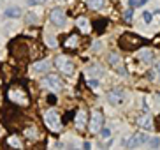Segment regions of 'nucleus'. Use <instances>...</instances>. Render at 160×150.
I'll list each match as a JSON object with an SVG mask.
<instances>
[{"label":"nucleus","instance_id":"nucleus-1","mask_svg":"<svg viewBox=\"0 0 160 150\" xmlns=\"http://www.w3.org/2000/svg\"><path fill=\"white\" fill-rule=\"evenodd\" d=\"M55 66H57V69L60 71L62 74H67V76H71L76 71V66H74V62H72V58L67 55H58L55 58Z\"/></svg>","mask_w":160,"mask_h":150},{"label":"nucleus","instance_id":"nucleus-2","mask_svg":"<svg viewBox=\"0 0 160 150\" xmlns=\"http://www.w3.org/2000/svg\"><path fill=\"white\" fill-rule=\"evenodd\" d=\"M44 124H46L51 131H60V129H62L60 115H58L55 110H49V111L44 113Z\"/></svg>","mask_w":160,"mask_h":150},{"label":"nucleus","instance_id":"nucleus-3","mask_svg":"<svg viewBox=\"0 0 160 150\" xmlns=\"http://www.w3.org/2000/svg\"><path fill=\"white\" fill-rule=\"evenodd\" d=\"M125 99H127V94H125V90H122V88H114L108 94V101H109V104H113V106L123 104Z\"/></svg>","mask_w":160,"mask_h":150},{"label":"nucleus","instance_id":"nucleus-4","mask_svg":"<svg viewBox=\"0 0 160 150\" xmlns=\"http://www.w3.org/2000/svg\"><path fill=\"white\" fill-rule=\"evenodd\" d=\"M49 19H51L53 25H58V27L65 25V21H67L65 11L62 9V7H55V9L51 11V14H49Z\"/></svg>","mask_w":160,"mask_h":150},{"label":"nucleus","instance_id":"nucleus-5","mask_svg":"<svg viewBox=\"0 0 160 150\" xmlns=\"http://www.w3.org/2000/svg\"><path fill=\"white\" fill-rule=\"evenodd\" d=\"M148 141H150V136H146L144 132H137V134H134V136L127 141V147L128 148H136V147H141V145H144V143H148Z\"/></svg>","mask_w":160,"mask_h":150},{"label":"nucleus","instance_id":"nucleus-6","mask_svg":"<svg viewBox=\"0 0 160 150\" xmlns=\"http://www.w3.org/2000/svg\"><path fill=\"white\" fill-rule=\"evenodd\" d=\"M102 124H104V117L99 110H95L92 113V124H90V131L92 132H99L102 129Z\"/></svg>","mask_w":160,"mask_h":150},{"label":"nucleus","instance_id":"nucleus-7","mask_svg":"<svg viewBox=\"0 0 160 150\" xmlns=\"http://www.w3.org/2000/svg\"><path fill=\"white\" fill-rule=\"evenodd\" d=\"M44 85L49 90H53V92H60V88H62V81L57 74H48L44 78Z\"/></svg>","mask_w":160,"mask_h":150},{"label":"nucleus","instance_id":"nucleus-8","mask_svg":"<svg viewBox=\"0 0 160 150\" xmlns=\"http://www.w3.org/2000/svg\"><path fill=\"white\" fill-rule=\"evenodd\" d=\"M9 97L12 99L14 103H18V104H27V97H25L23 92L18 90V88H11L9 90Z\"/></svg>","mask_w":160,"mask_h":150},{"label":"nucleus","instance_id":"nucleus-9","mask_svg":"<svg viewBox=\"0 0 160 150\" xmlns=\"http://www.w3.org/2000/svg\"><path fill=\"white\" fill-rule=\"evenodd\" d=\"M109 64H111L114 69H118V72H122V74H125V72H127L123 67H120V66H122V60H120V55H118V53L113 51L111 55H109Z\"/></svg>","mask_w":160,"mask_h":150},{"label":"nucleus","instance_id":"nucleus-10","mask_svg":"<svg viewBox=\"0 0 160 150\" xmlns=\"http://www.w3.org/2000/svg\"><path fill=\"white\" fill-rule=\"evenodd\" d=\"M85 126H86V111L79 110L78 115H76V127L78 129H85Z\"/></svg>","mask_w":160,"mask_h":150},{"label":"nucleus","instance_id":"nucleus-11","mask_svg":"<svg viewBox=\"0 0 160 150\" xmlns=\"http://www.w3.org/2000/svg\"><path fill=\"white\" fill-rule=\"evenodd\" d=\"M137 56H139V60H142V62H153V58H155V53L146 48V50H141V51L137 53Z\"/></svg>","mask_w":160,"mask_h":150},{"label":"nucleus","instance_id":"nucleus-12","mask_svg":"<svg viewBox=\"0 0 160 150\" xmlns=\"http://www.w3.org/2000/svg\"><path fill=\"white\" fill-rule=\"evenodd\" d=\"M137 124L142 127V129H146V131H151L153 129V124H151V118L148 117V115H142V117L137 118Z\"/></svg>","mask_w":160,"mask_h":150},{"label":"nucleus","instance_id":"nucleus-13","mask_svg":"<svg viewBox=\"0 0 160 150\" xmlns=\"http://www.w3.org/2000/svg\"><path fill=\"white\" fill-rule=\"evenodd\" d=\"M86 74L88 76H102V67L99 64H90V66H86Z\"/></svg>","mask_w":160,"mask_h":150},{"label":"nucleus","instance_id":"nucleus-14","mask_svg":"<svg viewBox=\"0 0 160 150\" xmlns=\"http://www.w3.org/2000/svg\"><path fill=\"white\" fill-rule=\"evenodd\" d=\"M76 25H78V28L83 30V32H88V30H90V21L86 18H83V16L76 19Z\"/></svg>","mask_w":160,"mask_h":150},{"label":"nucleus","instance_id":"nucleus-15","mask_svg":"<svg viewBox=\"0 0 160 150\" xmlns=\"http://www.w3.org/2000/svg\"><path fill=\"white\" fill-rule=\"evenodd\" d=\"M4 14L7 18H19L21 16V9L19 7H9V9H5Z\"/></svg>","mask_w":160,"mask_h":150},{"label":"nucleus","instance_id":"nucleus-16","mask_svg":"<svg viewBox=\"0 0 160 150\" xmlns=\"http://www.w3.org/2000/svg\"><path fill=\"white\" fill-rule=\"evenodd\" d=\"M48 67H49V62H48V60H42V62H37V64H33L32 69L35 71V72H42V71H48Z\"/></svg>","mask_w":160,"mask_h":150},{"label":"nucleus","instance_id":"nucleus-17","mask_svg":"<svg viewBox=\"0 0 160 150\" xmlns=\"http://www.w3.org/2000/svg\"><path fill=\"white\" fill-rule=\"evenodd\" d=\"M86 4H88L92 9L99 11V9H102V7H104V4H106V2H104V0H86Z\"/></svg>","mask_w":160,"mask_h":150},{"label":"nucleus","instance_id":"nucleus-18","mask_svg":"<svg viewBox=\"0 0 160 150\" xmlns=\"http://www.w3.org/2000/svg\"><path fill=\"white\" fill-rule=\"evenodd\" d=\"M78 42H79V37H78L76 34H72V35H69V39H67V41H65V46H67V48L78 46Z\"/></svg>","mask_w":160,"mask_h":150},{"label":"nucleus","instance_id":"nucleus-19","mask_svg":"<svg viewBox=\"0 0 160 150\" xmlns=\"http://www.w3.org/2000/svg\"><path fill=\"white\" fill-rule=\"evenodd\" d=\"M7 143H9L11 147H14V148H21V141L18 140V138H12V136H9V140H7Z\"/></svg>","mask_w":160,"mask_h":150},{"label":"nucleus","instance_id":"nucleus-20","mask_svg":"<svg viewBox=\"0 0 160 150\" xmlns=\"http://www.w3.org/2000/svg\"><path fill=\"white\" fill-rule=\"evenodd\" d=\"M25 136L30 138V140L37 138V129H35V127H30V129H27V131H25Z\"/></svg>","mask_w":160,"mask_h":150},{"label":"nucleus","instance_id":"nucleus-21","mask_svg":"<svg viewBox=\"0 0 160 150\" xmlns=\"http://www.w3.org/2000/svg\"><path fill=\"white\" fill-rule=\"evenodd\" d=\"M100 136H102L104 140H109V138H111V131H109L108 127H104V129H100Z\"/></svg>","mask_w":160,"mask_h":150},{"label":"nucleus","instance_id":"nucleus-22","mask_svg":"<svg viewBox=\"0 0 160 150\" xmlns=\"http://www.w3.org/2000/svg\"><path fill=\"white\" fill-rule=\"evenodd\" d=\"M150 145L153 147V148H158V147H160V138L158 136H153L150 140Z\"/></svg>","mask_w":160,"mask_h":150},{"label":"nucleus","instance_id":"nucleus-23","mask_svg":"<svg viewBox=\"0 0 160 150\" xmlns=\"http://www.w3.org/2000/svg\"><path fill=\"white\" fill-rule=\"evenodd\" d=\"M27 23H37V16L35 14H27Z\"/></svg>","mask_w":160,"mask_h":150},{"label":"nucleus","instance_id":"nucleus-24","mask_svg":"<svg viewBox=\"0 0 160 150\" xmlns=\"http://www.w3.org/2000/svg\"><path fill=\"white\" fill-rule=\"evenodd\" d=\"M27 4L28 5H42V4H46V0H27Z\"/></svg>","mask_w":160,"mask_h":150},{"label":"nucleus","instance_id":"nucleus-25","mask_svg":"<svg viewBox=\"0 0 160 150\" xmlns=\"http://www.w3.org/2000/svg\"><path fill=\"white\" fill-rule=\"evenodd\" d=\"M88 85L92 87V88H97V87H99V81H97V78H90V80H88Z\"/></svg>","mask_w":160,"mask_h":150},{"label":"nucleus","instance_id":"nucleus-26","mask_svg":"<svg viewBox=\"0 0 160 150\" xmlns=\"http://www.w3.org/2000/svg\"><path fill=\"white\" fill-rule=\"evenodd\" d=\"M123 16H125V19H132V16H134V9H132V7H130V9H127Z\"/></svg>","mask_w":160,"mask_h":150},{"label":"nucleus","instance_id":"nucleus-27","mask_svg":"<svg viewBox=\"0 0 160 150\" xmlns=\"http://www.w3.org/2000/svg\"><path fill=\"white\" fill-rule=\"evenodd\" d=\"M142 19H144L146 23H151V14L150 13H142Z\"/></svg>","mask_w":160,"mask_h":150},{"label":"nucleus","instance_id":"nucleus-28","mask_svg":"<svg viewBox=\"0 0 160 150\" xmlns=\"http://www.w3.org/2000/svg\"><path fill=\"white\" fill-rule=\"evenodd\" d=\"M46 41H48V44H49V46H57V41H55L53 37H46Z\"/></svg>","mask_w":160,"mask_h":150},{"label":"nucleus","instance_id":"nucleus-29","mask_svg":"<svg viewBox=\"0 0 160 150\" xmlns=\"http://www.w3.org/2000/svg\"><path fill=\"white\" fill-rule=\"evenodd\" d=\"M90 147H92V143H90V141H85V143H83V148L90 150Z\"/></svg>","mask_w":160,"mask_h":150},{"label":"nucleus","instance_id":"nucleus-30","mask_svg":"<svg viewBox=\"0 0 160 150\" xmlns=\"http://www.w3.org/2000/svg\"><path fill=\"white\" fill-rule=\"evenodd\" d=\"M128 4H130V7H134V5H139V2L137 0H128Z\"/></svg>","mask_w":160,"mask_h":150},{"label":"nucleus","instance_id":"nucleus-31","mask_svg":"<svg viewBox=\"0 0 160 150\" xmlns=\"http://www.w3.org/2000/svg\"><path fill=\"white\" fill-rule=\"evenodd\" d=\"M155 72H157V74H158V81H160V64H158V66L155 67Z\"/></svg>","mask_w":160,"mask_h":150},{"label":"nucleus","instance_id":"nucleus-32","mask_svg":"<svg viewBox=\"0 0 160 150\" xmlns=\"http://www.w3.org/2000/svg\"><path fill=\"white\" fill-rule=\"evenodd\" d=\"M146 2H148V0H139V5H144Z\"/></svg>","mask_w":160,"mask_h":150},{"label":"nucleus","instance_id":"nucleus-33","mask_svg":"<svg viewBox=\"0 0 160 150\" xmlns=\"http://www.w3.org/2000/svg\"><path fill=\"white\" fill-rule=\"evenodd\" d=\"M0 132H2V127H0Z\"/></svg>","mask_w":160,"mask_h":150}]
</instances>
